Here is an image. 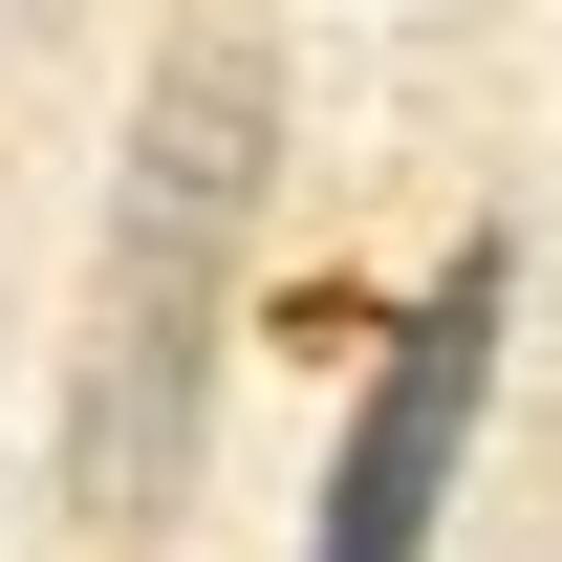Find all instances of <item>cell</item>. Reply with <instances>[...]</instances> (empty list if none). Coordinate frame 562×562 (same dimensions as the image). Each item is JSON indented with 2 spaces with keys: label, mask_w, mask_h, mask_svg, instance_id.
<instances>
[{
  "label": "cell",
  "mask_w": 562,
  "mask_h": 562,
  "mask_svg": "<svg viewBox=\"0 0 562 562\" xmlns=\"http://www.w3.org/2000/svg\"><path fill=\"white\" fill-rule=\"evenodd\" d=\"M260 131H281L260 44H173L131 109V173H109V238H87V368H66L87 519H151L216 412V325H238V260H260Z\"/></svg>",
  "instance_id": "1"
},
{
  "label": "cell",
  "mask_w": 562,
  "mask_h": 562,
  "mask_svg": "<svg viewBox=\"0 0 562 562\" xmlns=\"http://www.w3.org/2000/svg\"><path fill=\"white\" fill-rule=\"evenodd\" d=\"M497 303H519V260H497V238H454V260H432V303L368 347V390H347V454H325L303 562H432L454 454H476V412H497Z\"/></svg>",
  "instance_id": "2"
}]
</instances>
